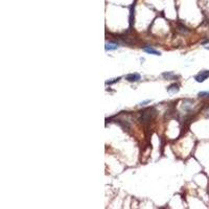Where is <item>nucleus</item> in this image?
<instances>
[{
  "label": "nucleus",
  "mask_w": 209,
  "mask_h": 209,
  "mask_svg": "<svg viewBox=\"0 0 209 209\" xmlns=\"http://www.w3.org/2000/svg\"><path fill=\"white\" fill-rule=\"evenodd\" d=\"M154 114H155L154 110L149 109V110H147V111H144V112H141V114H140V117H139V120L141 122L149 121V120L153 117V115H154Z\"/></svg>",
  "instance_id": "nucleus-1"
},
{
  "label": "nucleus",
  "mask_w": 209,
  "mask_h": 209,
  "mask_svg": "<svg viewBox=\"0 0 209 209\" xmlns=\"http://www.w3.org/2000/svg\"><path fill=\"white\" fill-rule=\"evenodd\" d=\"M209 77V70H203L199 73L198 75H196V81L198 83H203L204 81H206L207 79Z\"/></svg>",
  "instance_id": "nucleus-2"
},
{
  "label": "nucleus",
  "mask_w": 209,
  "mask_h": 209,
  "mask_svg": "<svg viewBox=\"0 0 209 209\" xmlns=\"http://www.w3.org/2000/svg\"><path fill=\"white\" fill-rule=\"evenodd\" d=\"M141 79L139 73H130L126 76V80L128 82H131V83H135V82H138V81Z\"/></svg>",
  "instance_id": "nucleus-3"
},
{
  "label": "nucleus",
  "mask_w": 209,
  "mask_h": 209,
  "mask_svg": "<svg viewBox=\"0 0 209 209\" xmlns=\"http://www.w3.org/2000/svg\"><path fill=\"white\" fill-rule=\"evenodd\" d=\"M179 90H180L179 85L175 83V84H172L170 86H168V88H167V92L170 93V94H176V93L179 92Z\"/></svg>",
  "instance_id": "nucleus-4"
},
{
  "label": "nucleus",
  "mask_w": 209,
  "mask_h": 209,
  "mask_svg": "<svg viewBox=\"0 0 209 209\" xmlns=\"http://www.w3.org/2000/svg\"><path fill=\"white\" fill-rule=\"evenodd\" d=\"M143 51H145L147 53H151V55H161V52L156 50L155 48L151 47V46H145L143 47Z\"/></svg>",
  "instance_id": "nucleus-5"
},
{
  "label": "nucleus",
  "mask_w": 209,
  "mask_h": 209,
  "mask_svg": "<svg viewBox=\"0 0 209 209\" xmlns=\"http://www.w3.org/2000/svg\"><path fill=\"white\" fill-rule=\"evenodd\" d=\"M118 47H119V46H118V44H117V43H114V42H107V43H106V46H104V49L107 50V51H111V50L117 49Z\"/></svg>",
  "instance_id": "nucleus-6"
},
{
  "label": "nucleus",
  "mask_w": 209,
  "mask_h": 209,
  "mask_svg": "<svg viewBox=\"0 0 209 209\" xmlns=\"http://www.w3.org/2000/svg\"><path fill=\"white\" fill-rule=\"evenodd\" d=\"M162 76L164 77V79H166V80H173L176 75H175L174 72H164V73H162Z\"/></svg>",
  "instance_id": "nucleus-7"
},
{
  "label": "nucleus",
  "mask_w": 209,
  "mask_h": 209,
  "mask_svg": "<svg viewBox=\"0 0 209 209\" xmlns=\"http://www.w3.org/2000/svg\"><path fill=\"white\" fill-rule=\"evenodd\" d=\"M133 15H134V8H131V10H130V28L132 27L133 25Z\"/></svg>",
  "instance_id": "nucleus-8"
},
{
  "label": "nucleus",
  "mask_w": 209,
  "mask_h": 209,
  "mask_svg": "<svg viewBox=\"0 0 209 209\" xmlns=\"http://www.w3.org/2000/svg\"><path fill=\"white\" fill-rule=\"evenodd\" d=\"M198 96L202 97V98H207V97H209V91H201V92L198 93Z\"/></svg>",
  "instance_id": "nucleus-9"
},
{
  "label": "nucleus",
  "mask_w": 209,
  "mask_h": 209,
  "mask_svg": "<svg viewBox=\"0 0 209 209\" xmlns=\"http://www.w3.org/2000/svg\"><path fill=\"white\" fill-rule=\"evenodd\" d=\"M120 80V77H117V79H113L112 81H106V85H112L114 83H117Z\"/></svg>",
  "instance_id": "nucleus-10"
},
{
  "label": "nucleus",
  "mask_w": 209,
  "mask_h": 209,
  "mask_svg": "<svg viewBox=\"0 0 209 209\" xmlns=\"http://www.w3.org/2000/svg\"><path fill=\"white\" fill-rule=\"evenodd\" d=\"M147 102H151V100H145V102H140V106H144L145 104H147Z\"/></svg>",
  "instance_id": "nucleus-11"
},
{
  "label": "nucleus",
  "mask_w": 209,
  "mask_h": 209,
  "mask_svg": "<svg viewBox=\"0 0 209 209\" xmlns=\"http://www.w3.org/2000/svg\"><path fill=\"white\" fill-rule=\"evenodd\" d=\"M206 48H207V49H209V47H206Z\"/></svg>",
  "instance_id": "nucleus-12"
}]
</instances>
